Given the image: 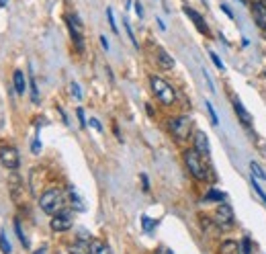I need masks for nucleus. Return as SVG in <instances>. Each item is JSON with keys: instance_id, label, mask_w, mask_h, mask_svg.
<instances>
[{"instance_id": "obj_1", "label": "nucleus", "mask_w": 266, "mask_h": 254, "mask_svg": "<svg viewBox=\"0 0 266 254\" xmlns=\"http://www.w3.org/2000/svg\"><path fill=\"white\" fill-rule=\"evenodd\" d=\"M39 207L50 216L60 214L62 207H64V193L60 188H48L46 193L39 197Z\"/></svg>"}, {"instance_id": "obj_2", "label": "nucleus", "mask_w": 266, "mask_h": 254, "mask_svg": "<svg viewBox=\"0 0 266 254\" xmlns=\"http://www.w3.org/2000/svg\"><path fill=\"white\" fill-rule=\"evenodd\" d=\"M150 86L154 90V94H156V98L162 102V104H174L176 102V92L174 88L170 86V84L160 78V76H152L150 78Z\"/></svg>"}, {"instance_id": "obj_3", "label": "nucleus", "mask_w": 266, "mask_h": 254, "mask_svg": "<svg viewBox=\"0 0 266 254\" xmlns=\"http://www.w3.org/2000/svg\"><path fill=\"white\" fill-rule=\"evenodd\" d=\"M184 164L190 170V174L196 178V180H207L209 178V172H207V164H203V158L196 150H186L184 152Z\"/></svg>"}, {"instance_id": "obj_4", "label": "nucleus", "mask_w": 266, "mask_h": 254, "mask_svg": "<svg viewBox=\"0 0 266 254\" xmlns=\"http://www.w3.org/2000/svg\"><path fill=\"white\" fill-rule=\"evenodd\" d=\"M190 127H192V121L188 119V117H174V119H170V123H168V130H170V134L178 140V142H182V140H186L188 136H190Z\"/></svg>"}, {"instance_id": "obj_5", "label": "nucleus", "mask_w": 266, "mask_h": 254, "mask_svg": "<svg viewBox=\"0 0 266 254\" xmlns=\"http://www.w3.org/2000/svg\"><path fill=\"white\" fill-rule=\"evenodd\" d=\"M0 162H2V166L10 168V170H14V168H18V152H16V148L12 146H0Z\"/></svg>"}, {"instance_id": "obj_6", "label": "nucleus", "mask_w": 266, "mask_h": 254, "mask_svg": "<svg viewBox=\"0 0 266 254\" xmlns=\"http://www.w3.org/2000/svg\"><path fill=\"white\" fill-rule=\"evenodd\" d=\"M52 230L54 232H68L72 228V216L70 211H60V214H56L52 218Z\"/></svg>"}, {"instance_id": "obj_7", "label": "nucleus", "mask_w": 266, "mask_h": 254, "mask_svg": "<svg viewBox=\"0 0 266 254\" xmlns=\"http://www.w3.org/2000/svg\"><path fill=\"white\" fill-rule=\"evenodd\" d=\"M215 222H217V226H221V228H230L232 224H234V209L230 207V205H219L217 207V211H215Z\"/></svg>"}, {"instance_id": "obj_8", "label": "nucleus", "mask_w": 266, "mask_h": 254, "mask_svg": "<svg viewBox=\"0 0 266 254\" xmlns=\"http://www.w3.org/2000/svg\"><path fill=\"white\" fill-rule=\"evenodd\" d=\"M184 12L188 14V18H190L192 23L196 25V29H198V31H201L203 35H209V27H207V23L203 20V16H201V14H198L196 10H192V8H188V6H184Z\"/></svg>"}, {"instance_id": "obj_9", "label": "nucleus", "mask_w": 266, "mask_h": 254, "mask_svg": "<svg viewBox=\"0 0 266 254\" xmlns=\"http://www.w3.org/2000/svg\"><path fill=\"white\" fill-rule=\"evenodd\" d=\"M194 150L198 152V154H209V140H207V136H205V132H196L194 134Z\"/></svg>"}, {"instance_id": "obj_10", "label": "nucleus", "mask_w": 266, "mask_h": 254, "mask_svg": "<svg viewBox=\"0 0 266 254\" xmlns=\"http://www.w3.org/2000/svg\"><path fill=\"white\" fill-rule=\"evenodd\" d=\"M252 12H254V20H256V25L266 29V4L264 2H256L252 6Z\"/></svg>"}, {"instance_id": "obj_11", "label": "nucleus", "mask_w": 266, "mask_h": 254, "mask_svg": "<svg viewBox=\"0 0 266 254\" xmlns=\"http://www.w3.org/2000/svg\"><path fill=\"white\" fill-rule=\"evenodd\" d=\"M12 82H14V90H16V94L23 96V94H25V88H27L25 74L20 72V70H14V74H12Z\"/></svg>"}, {"instance_id": "obj_12", "label": "nucleus", "mask_w": 266, "mask_h": 254, "mask_svg": "<svg viewBox=\"0 0 266 254\" xmlns=\"http://www.w3.org/2000/svg\"><path fill=\"white\" fill-rule=\"evenodd\" d=\"M234 109H236V113H238V117H240V121L244 123V125H252V117H250V113L244 109V104L238 100V98H234Z\"/></svg>"}, {"instance_id": "obj_13", "label": "nucleus", "mask_w": 266, "mask_h": 254, "mask_svg": "<svg viewBox=\"0 0 266 254\" xmlns=\"http://www.w3.org/2000/svg\"><path fill=\"white\" fill-rule=\"evenodd\" d=\"M8 186H10V195H12V199L16 201L18 195H20V190H23V180H20L16 174H10V178H8Z\"/></svg>"}, {"instance_id": "obj_14", "label": "nucleus", "mask_w": 266, "mask_h": 254, "mask_svg": "<svg viewBox=\"0 0 266 254\" xmlns=\"http://www.w3.org/2000/svg\"><path fill=\"white\" fill-rule=\"evenodd\" d=\"M158 66L160 68H164V70H170V68H174V60L166 54V50H162V48H158Z\"/></svg>"}, {"instance_id": "obj_15", "label": "nucleus", "mask_w": 266, "mask_h": 254, "mask_svg": "<svg viewBox=\"0 0 266 254\" xmlns=\"http://www.w3.org/2000/svg\"><path fill=\"white\" fill-rule=\"evenodd\" d=\"M70 254H90V242L78 240L70 246Z\"/></svg>"}, {"instance_id": "obj_16", "label": "nucleus", "mask_w": 266, "mask_h": 254, "mask_svg": "<svg viewBox=\"0 0 266 254\" xmlns=\"http://www.w3.org/2000/svg\"><path fill=\"white\" fill-rule=\"evenodd\" d=\"M238 252H240V244L234 242V240H228V242H224L219 246L217 254H238Z\"/></svg>"}, {"instance_id": "obj_17", "label": "nucleus", "mask_w": 266, "mask_h": 254, "mask_svg": "<svg viewBox=\"0 0 266 254\" xmlns=\"http://www.w3.org/2000/svg\"><path fill=\"white\" fill-rule=\"evenodd\" d=\"M90 254H110V248L100 240H92L90 242Z\"/></svg>"}, {"instance_id": "obj_18", "label": "nucleus", "mask_w": 266, "mask_h": 254, "mask_svg": "<svg viewBox=\"0 0 266 254\" xmlns=\"http://www.w3.org/2000/svg\"><path fill=\"white\" fill-rule=\"evenodd\" d=\"M68 190H70V203H72V207H74L76 211H84V209H86V205L82 203V199H80V195L74 190V186H70Z\"/></svg>"}, {"instance_id": "obj_19", "label": "nucleus", "mask_w": 266, "mask_h": 254, "mask_svg": "<svg viewBox=\"0 0 266 254\" xmlns=\"http://www.w3.org/2000/svg\"><path fill=\"white\" fill-rule=\"evenodd\" d=\"M14 230H16V236H18V240L23 242V246H25V248H29V240L25 238V234H23V228H20V222H18V220H14Z\"/></svg>"}, {"instance_id": "obj_20", "label": "nucleus", "mask_w": 266, "mask_h": 254, "mask_svg": "<svg viewBox=\"0 0 266 254\" xmlns=\"http://www.w3.org/2000/svg\"><path fill=\"white\" fill-rule=\"evenodd\" d=\"M207 201H224L226 199V193H221V190H209V193L205 195Z\"/></svg>"}, {"instance_id": "obj_21", "label": "nucleus", "mask_w": 266, "mask_h": 254, "mask_svg": "<svg viewBox=\"0 0 266 254\" xmlns=\"http://www.w3.org/2000/svg\"><path fill=\"white\" fill-rule=\"evenodd\" d=\"M0 250H2L4 254H10V252H12V248H10L8 240H6V234H4V232L0 234Z\"/></svg>"}, {"instance_id": "obj_22", "label": "nucleus", "mask_w": 266, "mask_h": 254, "mask_svg": "<svg viewBox=\"0 0 266 254\" xmlns=\"http://www.w3.org/2000/svg\"><path fill=\"white\" fill-rule=\"evenodd\" d=\"M250 170H252V174H254V176H258L260 180H266V174H264V170H262V168H260L256 162H252V164H250Z\"/></svg>"}, {"instance_id": "obj_23", "label": "nucleus", "mask_w": 266, "mask_h": 254, "mask_svg": "<svg viewBox=\"0 0 266 254\" xmlns=\"http://www.w3.org/2000/svg\"><path fill=\"white\" fill-rule=\"evenodd\" d=\"M31 100L35 104H39V92H37V82L31 78Z\"/></svg>"}, {"instance_id": "obj_24", "label": "nucleus", "mask_w": 266, "mask_h": 254, "mask_svg": "<svg viewBox=\"0 0 266 254\" xmlns=\"http://www.w3.org/2000/svg\"><path fill=\"white\" fill-rule=\"evenodd\" d=\"M142 224H144V230H146V232H152L154 228L158 226V222H152V220H150V218H146V216L142 218Z\"/></svg>"}, {"instance_id": "obj_25", "label": "nucleus", "mask_w": 266, "mask_h": 254, "mask_svg": "<svg viewBox=\"0 0 266 254\" xmlns=\"http://www.w3.org/2000/svg\"><path fill=\"white\" fill-rule=\"evenodd\" d=\"M123 23H125V29H127V33H129V39H131V44H133V46L138 48V39H136V35H133V31H131V25H129V20L125 18Z\"/></svg>"}, {"instance_id": "obj_26", "label": "nucleus", "mask_w": 266, "mask_h": 254, "mask_svg": "<svg viewBox=\"0 0 266 254\" xmlns=\"http://www.w3.org/2000/svg\"><path fill=\"white\" fill-rule=\"evenodd\" d=\"M207 111H209V115H211V121H213V125H217L219 123V119H217V113H215V109H213V104L207 100Z\"/></svg>"}, {"instance_id": "obj_27", "label": "nucleus", "mask_w": 266, "mask_h": 254, "mask_svg": "<svg viewBox=\"0 0 266 254\" xmlns=\"http://www.w3.org/2000/svg\"><path fill=\"white\" fill-rule=\"evenodd\" d=\"M106 16H108V23H110V29H113L117 33V25H115V18H113V10L106 8Z\"/></svg>"}, {"instance_id": "obj_28", "label": "nucleus", "mask_w": 266, "mask_h": 254, "mask_svg": "<svg viewBox=\"0 0 266 254\" xmlns=\"http://www.w3.org/2000/svg\"><path fill=\"white\" fill-rule=\"evenodd\" d=\"M211 60H213V64H215V66H217L219 70H224V62L219 60V56H217V54H211Z\"/></svg>"}, {"instance_id": "obj_29", "label": "nucleus", "mask_w": 266, "mask_h": 254, "mask_svg": "<svg viewBox=\"0 0 266 254\" xmlns=\"http://www.w3.org/2000/svg\"><path fill=\"white\" fill-rule=\"evenodd\" d=\"M70 88H72V92H74V96H76V98H82V92H80V86H78V84H76V82H72V84H70Z\"/></svg>"}, {"instance_id": "obj_30", "label": "nucleus", "mask_w": 266, "mask_h": 254, "mask_svg": "<svg viewBox=\"0 0 266 254\" xmlns=\"http://www.w3.org/2000/svg\"><path fill=\"white\" fill-rule=\"evenodd\" d=\"M88 123H90V127H94V130H96V132H102V125L98 123V119H94V117H92V119H90V121H88Z\"/></svg>"}, {"instance_id": "obj_31", "label": "nucleus", "mask_w": 266, "mask_h": 254, "mask_svg": "<svg viewBox=\"0 0 266 254\" xmlns=\"http://www.w3.org/2000/svg\"><path fill=\"white\" fill-rule=\"evenodd\" d=\"M242 248H244V252H250L252 250V246H250V238H244V242H242Z\"/></svg>"}, {"instance_id": "obj_32", "label": "nucleus", "mask_w": 266, "mask_h": 254, "mask_svg": "<svg viewBox=\"0 0 266 254\" xmlns=\"http://www.w3.org/2000/svg\"><path fill=\"white\" fill-rule=\"evenodd\" d=\"M31 152H33V154H39V152H41V142H39V140H35V142H33Z\"/></svg>"}, {"instance_id": "obj_33", "label": "nucleus", "mask_w": 266, "mask_h": 254, "mask_svg": "<svg viewBox=\"0 0 266 254\" xmlns=\"http://www.w3.org/2000/svg\"><path fill=\"white\" fill-rule=\"evenodd\" d=\"M76 115H78V119H80V127H86V119H84V111H82V109H78V111H76Z\"/></svg>"}, {"instance_id": "obj_34", "label": "nucleus", "mask_w": 266, "mask_h": 254, "mask_svg": "<svg viewBox=\"0 0 266 254\" xmlns=\"http://www.w3.org/2000/svg\"><path fill=\"white\" fill-rule=\"evenodd\" d=\"M156 254H174L168 246H158V250H156Z\"/></svg>"}, {"instance_id": "obj_35", "label": "nucleus", "mask_w": 266, "mask_h": 254, "mask_svg": "<svg viewBox=\"0 0 266 254\" xmlns=\"http://www.w3.org/2000/svg\"><path fill=\"white\" fill-rule=\"evenodd\" d=\"M136 12H138V16H140V18L144 16V8H142V4H140V2H136Z\"/></svg>"}, {"instance_id": "obj_36", "label": "nucleus", "mask_w": 266, "mask_h": 254, "mask_svg": "<svg viewBox=\"0 0 266 254\" xmlns=\"http://www.w3.org/2000/svg\"><path fill=\"white\" fill-rule=\"evenodd\" d=\"M221 10H224V12H226V14L230 16V18H234V14H232V10H230V8L226 6V4H221Z\"/></svg>"}, {"instance_id": "obj_37", "label": "nucleus", "mask_w": 266, "mask_h": 254, "mask_svg": "<svg viewBox=\"0 0 266 254\" xmlns=\"http://www.w3.org/2000/svg\"><path fill=\"white\" fill-rule=\"evenodd\" d=\"M100 44H102V48H104V50H108V41H106L104 37H100Z\"/></svg>"}, {"instance_id": "obj_38", "label": "nucleus", "mask_w": 266, "mask_h": 254, "mask_svg": "<svg viewBox=\"0 0 266 254\" xmlns=\"http://www.w3.org/2000/svg\"><path fill=\"white\" fill-rule=\"evenodd\" d=\"M142 180H144V188L148 190V186H150V184H148V176H146V174H142Z\"/></svg>"}, {"instance_id": "obj_39", "label": "nucleus", "mask_w": 266, "mask_h": 254, "mask_svg": "<svg viewBox=\"0 0 266 254\" xmlns=\"http://www.w3.org/2000/svg\"><path fill=\"white\" fill-rule=\"evenodd\" d=\"M35 254H46V248H41L39 252H35Z\"/></svg>"}, {"instance_id": "obj_40", "label": "nucleus", "mask_w": 266, "mask_h": 254, "mask_svg": "<svg viewBox=\"0 0 266 254\" xmlns=\"http://www.w3.org/2000/svg\"><path fill=\"white\" fill-rule=\"evenodd\" d=\"M0 6H6V0H0Z\"/></svg>"}, {"instance_id": "obj_41", "label": "nucleus", "mask_w": 266, "mask_h": 254, "mask_svg": "<svg viewBox=\"0 0 266 254\" xmlns=\"http://www.w3.org/2000/svg\"><path fill=\"white\" fill-rule=\"evenodd\" d=\"M264 76H266V74H264Z\"/></svg>"}]
</instances>
